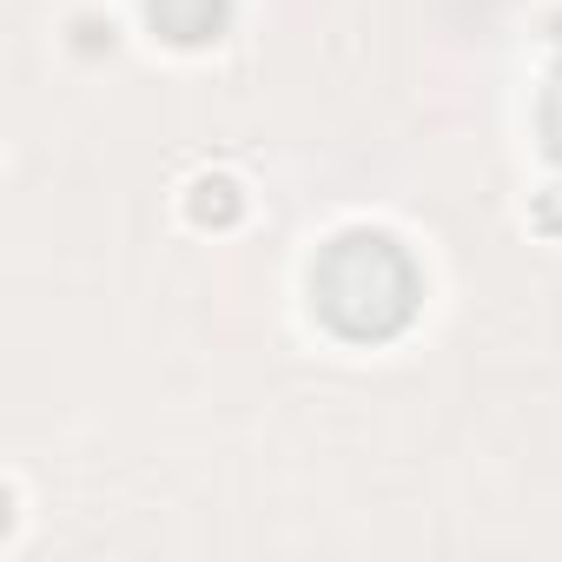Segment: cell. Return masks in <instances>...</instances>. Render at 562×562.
<instances>
[{"instance_id":"1","label":"cell","mask_w":562,"mask_h":562,"mask_svg":"<svg viewBox=\"0 0 562 562\" xmlns=\"http://www.w3.org/2000/svg\"><path fill=\"white\" fill-rule=\"evenodd\" d=\"M417 299H424V278H417L411 251L391 232H371V225L338 232L312 265V305L351 345L397 338L417 318Z\"/></svg>"},{"instance_id":"2","label":"cell","mask_w":562,"mask_h":562,"mask_svg":"<svg viewBox=\"0 0 562 562\" xmlns=\"http://www.w3.org/2000/svg\"><path fill=\"white\" fill-rule=\"evenodd\" d=\"M146 21L172 41V47H205L225 34L232 0H146Z\"/></svg>"},{"instance_id":"3","label":"cell","mask_w":562,"mask_h":562,"mask_svg":"<svg viewBox=\"0 0 562 562\" xmlns=\"http://www.w3.org/2000/svg\"><path fill=\"white\" fill-rule=\"evenodd\" d=\"M192 218L199 225H232L238 218V186L232 179H199L192 186Z\"/></svg>"},{"instance_id":"4","label":"cell","mask_w":562,"mask_h":562,"mask_svg":"<svg viewBox=\"0 0 562 562\" xmlns=\"http://www.w3.org/2000/svg\"><path fill=\"white\" fill-rule=\"evenodd\" d=\"M542 139H549V153L562 159V67L549 74V93H542Z\"/></svg>"}]
</instances>
